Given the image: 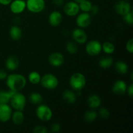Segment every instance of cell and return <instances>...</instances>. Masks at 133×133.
Masks as SVG:
<instances>
[{"instance_id": "1", "label": "cell", "mask_w": 133, "mask_h": 133, "mask_svg": "<svg viewBox=\"0 0 133 133\" xmlns=\"http://www.w3.org/2000/svg\"><path fill=\"white\" fill-rule=\"evenodd\" d=\"M27 83L26 78L22 74H12L7 75L6 84L9 90L14 92H19L25 88Z\"/></svg>"}, {"instance_id": "2", "label": "cell", "mask_w": 133, "mask_h": 133, "mask_svg": "<svg viewBox=\"0 0 133 133\" xmlns=\"http://www.w3.org/2000/svg\"><path fill=\"white\" fill-rule=\"evenodd\" d=\"M69 83L71 88L75 92H81L85 87L87 79L81 73H75L70 78Z\"/></svg>"}, {"instance_id": "3", "label": "cell", "mask_w": 133, "mask_h": 133, "mask_svg": "<svg viewBox=\"0 0 133 133\" xmlns=\"http://www.w3.org/2000/svg\"><path fill=\"white\" fill-rule=\"evenodd\" d=\"M10 107L15 110H22L24 109L27 103L26 97L23 94L16 92L12 96L10 100Z\"/></svg>"}, {"instance_id": "4", "label": "cell", "mask_w": 133, "mask_h": 133, "mask_svg": "<svg viewBox=\"0 0 133 133\" xmlns=\"http://www.w3.org/2000/svg\"><path fill=\"white\" fill-rule=\"evenodd\" d=\"M40 84L43 88L48 90H54L58 87L59 82L57 77L52 74H46L41 77Z\"/></svg>"}, {"instance_id": "5", "label": "cell", "mask_w": 133, "mask_h": 133, "mask_svg": "<svg viewBox=\"0 0 133 133\" xmlns=\"http://www.w3.org/2000/svg\"><path fill=\"white\" fill-rule=\"evenodd\" d=\"M36 115L40 120L48 122L53 117V112L48 105L40 104L36 109Z\"/></svg>"}, {"instance_id": "6", "label": "cell", "mask_w": 133, "mask_h": 133, "mask_svg": "<svg viewBox=\"0 0 133 133\" xmlns=\"http://www.w3.org/2000/svg\"><path fill=\"white\" fill-rule=\"evenodd\" d=\"M85 49L88 55L95 57L98 55L102 51V44L98 40H91L87 44Z\"/></svg>"}, {"instance_id": "7", "label": "cell", "mask_w": 133, "mask_h": 133, "mask_svg": "<svg viewBox=\"0 0 133 133\" xmlns=\"http://www.w3.org/2000/svg\"><path fill=\"white\" fill-rule=\"evenodd\" d=\"M45 6L44 0H26V8L31 12H40L45 9Z\"/></svg>"}, {"instance_id": "8", "label": "cell", "mask_w": 133, "mask_h": 133, "mask_svg": "<svg viewBox=\"0 0 133 133\" xmlns=\"http://www.w3.org/2000/svg\"><path fill=\"white\" fill-rule=\"evenodd\" d=\"M76 18V23L80 28L84 29L88 27L92 23V15L89 12H84L78 14Z\"/></svg>"}, {"instance_id": "9", "label": "cell", "mask_w": 133, "mask_h": 133, "mask_svg": "<svg viewBox=\"0 0 133 133\" xmlns=\"http://www.w3.org/2000/svg\"><path fill=\"white\" fill-rule=\"evenodd\" d=\"M131 9L132 8H131V4L128 2V1H126V0H120L116 3L114 5L115 11L122 16L131 12L132 10Z\"/></svg>"}, {"instance_id": "10", "label": "cell", "mask_w": 133, "mask_h": 133, "mask_svg": "<svg viewBox=\"0 0 133 133\" xmlns=\"http://www.w3.org/2000/svg\"><path fill=\"white\" fill-rule=\"evenodd\" d=\"M71 36L75 42L79 44H85L88 40L87 34L82 28L74 29L71 32Z\"/></svg>"}, {"instance_id": "11", "label": "cell", "mask_w": 133, "mask_h": 133, "mask_svg": "<svg viewBox=\"0 0 133 133\" xmlns=\"http://www.w3.org/2000/svg\"><path fill=\"white\" fill-rule=\"evenodd\" d=\"M64 12L69 16H75L80 11L79 3L75 1H68L64 5Z\"/></svg>"}, {"instance_id": "12", "label": "cell", "mask_w": 133, "mask_h": 133, "mask_svg": "<svg viewBox=\"0 0 133 133\" xmlns=\"http://www.w3.org/2000/svg\"><path fill=\"white\" fill-rule=\"evenodd\" d=\"M12 109L9 104H0V122H6L11 119Z\"/></svg>"}, {"instance_id": "13", "label": "cell", "mask_w": 133, "mask_h": 133, "mask_svg": "<svg viewBox=\"0 0 133 133\" xmlns=\"http://www.w3.org/2000/svg\"><path fill=\"white\" fill-rule=\"evenodd\" d=\"M48 61L52 66L58 68L62 66L64 63V57L62 53H58V52H54L49 56Z\"/></svg>"}, {"instance_id": "14", "label": "cell", "mask_w": 133, "mask_h": 133, "mask_svg": "<svg viewBox=\"0 0 133 133\" xmlns=\"http://www.w3.org/2000/svg\"><path fill=\"white\" fill-rule=\"evenodd\" d=\"M9 5L12 12L16 14H20L26 9V1L25 0H12Z\"/></svg>"}, {"instance_id": "15", "label": "cell", "mask_w": 133, "mask_h": 133, "mask_svg": "<svg viewBox=\"0 0 133 133\" xmlns=\"http://www.w3.org/2000/svg\"><path fill=\"white\" fill-rule=\"evenodd\" d=\"M127 89V85L125 82L123 80H118L113 84L112 91L115 94L122 95L126 93Z\"/></svg>"}, {"instance_id": "16", "label": "cell", "mask_w": 133, "mask_h": 133, "mask_svg": "<svg viewBox=\"0 0 133 133\" xmlns=\"http://www.w3.org/2000/svg\"><path fill=\"white\" fill-rule=\"evenodd\" d=\"M62 21V15L59 11L54 10L51 12L49 15L48 22L53 27H57L61 23Z\"/></svg>"}, {"instance_id": "17", "label": "cell", "mask_w": 133, "mask_h": 133, "mask_svg": "<svg viewBox=\"0 0 133 133\" xmlns=\"http://www.w3.org/2000/svg\"><path fill=\"white\" fill-rule=\"evenodd\" d=\"M19 59L14 55L9 56L5 61V67L8 70L14 71L19 66Z\"/></svg>"}, {"instance_id": "18", "label": "cell", "mask_w": 133, "mask_h": 133, "mask_svg": "<svg viewBox=\"0 0 133 133\" xmlns=\"http://www.w3.org/2000/svg\"><path fill=\"white\" fill-rule=\"evenodd\" d=\"M87 103L91 109L94 110L100 107L101 105V99L98 95L92 94L88 97Z\"/></svg>"}, {"instance_id": "19", "label": "cell", "mask_w": 133, "mask_h": 133, "mask_svg": "<svg viewBox=\"0 0 133 133\" xmlns=\"http://www.w3.org/2000/svg\"><path fill=\"white\" fill-rule=\"evenodd\" d=\"M64 101L68 104H74L77 101V94L71 90H66L62 93Z\"/></svg>"}, {"instance_id": "20", "label": "cell", "mask_w": 133, "mask_h": 133, "mask_svg": "<svg viewBox=\"0 0 133 133\" xmlns=\"http://www.w3.org/2000/svg\"><path fill=\"white\" fill-rule=\"evenodd\" d=\"M16 92L12 90H0V104H9L12 96Z\"/></svg>"}, {"instance_id": "21", "label": "cell", "mask_w": 133, "mask_h": 133, "mask_svg": "<svg viewBox=\"0 0 133 133\" xmlns=\"http://www.w3.org/2000/svg\"><path fill=\"white\" fill-rule=\"evenodd\" d=\"M9 34L12 40L14 41H18L22 37V31L19 27L17 25H13L9 30Z\"/></svg>"}, {"instance_id": "22", "label": "cell", "mask_w": 133, "mask_h": 133, "mask_svg": "<svg viewBox=\"0 0 133 133\" xmlns=\"http://www.w3.org/2000/svg\"><path fill=\"white\" fill-rule=\"evenodd\" d=\"M11 119L14 124L19 125L22 124L24 122L25 116L22 110H15V112L12 114Z\"/></svg>"}, {"instance_id": "23", "label": "cell", "mask_w": 133, "mask_h": 133, "mask_svg": "<svg viewBox=\"0 0 133 133\" xmlns=\"http://www.w3.org/2000/svg\"><path fill=\"white\" fill-rule=\"evenodd\" d=\"M114 62L113 58L110 56H106L101 58L99 61V65L101 68L107 69L111 67Z\"/></svg>"}, {"instance_id": "24", "label": "cell", "mask_w": 133, "mask_h": 133, "mask_svg": "<svg viewBox=\"0 0 133 133\" xmlns=\"http://www.w3.org/2000/svg\"><path fill=\"white\" fill-rule=\"evenodd\" d=\"M114 68L116 71L121 75H125L128 72L129 70L128 65L123 61H118L116 62L114 65Z\"/></svg>"}, {"instance_id": "25", "label": "cell", "mask_w": 133, "mask_h": 133, "mask_svg": "<svg viewBox=\"0 0 133 133\" xmlns=\"http://www.w3.org/2000/svg\"><path fill=\"white\" fill-rule=\"evenodd\" d=\"M97 116L98 115H97V112L94 110V109H92V110H88L84 113V119L88 123H92L97 119Z\"/></svg>"}, {"instance_id": "26", "label": "cell", "mask_w": 133, "mask_h": 133, "mask_svg": "<svg viewBox=\"0 0 133 133\" xmlns=\"http://www.w3.org/2000/svg\"><path fill=\"white\" fill-rule=\"evenodd\" d=\"M29 101L34 105H40L43 101L42 96L38 92H32L29 95Z\"/></svg>"}, {"instance_id": "27", "label": "cell", "mask_w": 133, "mask_h": 133, "mask_svg": "<svg viewBox=\"0 0 133 133\" xmlns=\"http://www.w3.org/2000/svg\"><path fill=\"white\" fill-rule=\"evenodd\" d=\"M28 79L30 83L32 84H37L40 83L41 75L36 71H31L28 76Z\"/></svg>"}, {"instance_id": "28", "label": "cell", "mask_w": 133, "mask_h": 133, "mask_svg": "<svg viewBox=\"0 0 133 133\" xmlns=\"http://www.w3.org/2000/svg\"><path fill=\"white\" fill-rule=\"evenodd\" d=\"M102 51L107 55H111L115 51V46L110 42H105L102 44Z\"/></svg>"}, {"instance_id": "29", "label": "cell", "mask_w": 133, "mask_h": 133, "mask_svg": "<svg viewBox=\"0 0 133 133\" xmlns=\"http://www.w3.org/2000/svg\"><path fill=\"white\" fill-rule=\"evenodd\" d=\"M66 49L70 54L74 55L78 51V45L75 42H69L66 44Z\"/></svg>"}, {"instance_id": "30", "label": "cell", "mask_w": 133, "mask_h": 133, "mask_svg": "<svg viewBox=\"0 0 133 133\" xmlns=\"http://www.w3.org/2000/svg\"><path fill=\"white\" fill-rule=\"evenodd\" d=\"M92 5H92V2L90 1L89 0H84V1L79 3L80 10H82L84 12H89Z\"/></svg>"}, {"instance_id": "31", "label": "cell", "mask_w": 133, "mask_h": 133, "mask_svg": "<svg viewBox=\"0 0 133 133\" xmlns=\"http://www.w3.org/2000/svg\"><path fill=\"white\" fill-rule=\"evenodd\" d=\"M97 115L100 117L101 118L103 119H107L110 116V112L105 107L100 108L99 110Z\"/></svg>"}, {"instance_id": "32", "label": "cell", "mask_w": 133, "mask_h": 133, "mask_svg": "<svg viewBox=\"0 0 133 133\" xmlns=\"http://www.w3.org/2000/svg\"><path fill=\"white\" fill-rule=\"evenodd\" d=\"M123 19L127 24L129 25H132L133 24V12L131 10L125 15L123 16Z\"/></svg>"}, {"instance_id": "33", "label": "cell", "mask_w": 133, "mask_h": 133, "mask_svg": "<svg viewBox=\"0 0 133 133\" xmlns=\"http://www.w3.org/2000/svg\"><path fill=\"white\" fill-rule=\"evenodd\" d=\"M32 132L34 133H48V131L45 127L43 125H37L34 127Z\"/></svg>"}, {"instance_id": "34", "label": "cell", "mask_w": 133, "mask_h": 133, "mask_svg": "<svg viewBox=\"0 0 133 133\" xmlns=\"http://www.w3.org/2000/svg\"><path fill=\"white\" fill-rule=\"evenodd\" d=\"M126 50L130 53H133V38H131L127 41L125 45Z\"/></svg>"}, {"instance_id": "35", "label": "cell", "mask_w": 133, "mask_h": 133, "mask_svg": "<svg viewBox=\"0 0 133 133\" xmlns=\"http://www.w3.org/2000/svg\"><path fill=\"white\" fill-rule=\"evenodd\" d=\"M61 129V126L59 123H53L51 127V131L53 133L58 132Z\"/></svg>"}, {"instance_id": "36", "label": "cell", "mask_w": 133, "mask_h": 133, "mask_svg": "<svg viewBox=\"0 0 133 133\" xmlns=\"http://www.w3.org/2000/svg\"><path fill=\"white\" fill-rule=\"evenodd\" d=\"M99 11V9L98 6H97V5H92L89 13L91 15H96V14H98Z\"/></svg>"}, {"instance_id": "37", "label": "cell", "mask_w": 133, "mask_h": 133, "mask_svg": "<svg viewBox=\"0 0 133 133\" xmlns=\"http://www.w3.org/2000/svg\"><path fill=\"white\" fill-rule=\"evenodd\" d=\"M127 94H128L129 96L131 98H132L133 97V84L131 83L129 87H127Z\"/></svg>"}, {"instance_id": "38", "label": "cell", "mask_w": 133, "mask_h": 133, "mask_svg": "<svg viewBox=\"0 0 133 133\" xmlns=\"http://www.w3.org/2000/svg\"><path fill=\"white\" fill-rule=\"evenodd\" d=\"M7 75H8L7 72H6V71H5V70H3V69H0V80H3V79H6Z\"/></svg>"}, {"instance_id": "39", "label": "cell", "mask_w": 133, "mask_h": 133, "mask_svg": "<svg viewBox=\"0 0 133 133\" xmlns=\"http://www.w3.org/2000/svg\"><path fill=\"white\" fill-rule=\"evenodd\" d=\"M53 2L56 6H61L64 5V0H53Z\"/></svg>"}, {"instance_id": "40", "label": "cell", "mask_w": 133, "mask_h": 133, "mask_svg": "<svg viewBox=\"0 0 133 133\" xmlns=\"http://www.w3.org/2000/svg\"><path fill=\"white\" fill-rule=\"evenodd\" d=\"M12 0H0V4L2 5L6 6V5H10V3L12 2Z\"/></svg>"}, {"instance_id": "41", "label": "cell", "mask_w": 133, "mask_h": 133, "mask_svg": "<svg viewBox=\"0 0 133 133\" xmlns=\"http://www.w3.org/2000/svg\"><path fill=\"white\" fill-rule=\"evenodd\" d=\"M74 1H75L76 3H80L81 2H82V1H84V0H74Z\"/></svg>"}, {"instance_id": "42", "label": "cell", "mask_w": 133, "mask_h": 133, "mask_svg": "<svg viewBox=\"0 0 133 133\" xmlns=\"http://www.w3.org/2000/svg\"><path fill=\"white\" fill-rule=\"evenodd\" d=\"M131 80L132 81H133V73H132V72H131Z\"/></svg>"}, {"instance_id": "43", "label": "cell", "mask_w": 133, "mask_h": 133, "mask_svg": "<svg viewBox=\"0 0 133 133\" xmlns=\"http://www.w3.org/2000/svg\"><path fill=\"white\" fill-rule=\"evenodd\" d=\"M126 1H130V0H126Z\"/></svg>"}, {"instance_id": "44", "label": "cell", "mask_w": 133, "mask_h": 133, "mask_svg": "<svg viewBox=\"0 0 133 133\" xmlns=\"http://www.w3.org/2000/svg\"><path fill=\"white\" fill-rule=\"evenodd\" d=\"M25 1H26V0H25Z\"/></svg>"}]
</instances>
